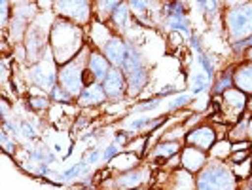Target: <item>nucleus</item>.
<instances>
[{
  "instance_id": "12",
  "label": "nucleus",
  "mask_w": 252,
  "mask_h": 190,
  "mask_svg": "<svg viewBox=\"0 0 252 190\" xmlns=\"http://www.w3.org/2000/svg\"><path fill=\"white\" fill-rule=\"evenodd\" d=\"M226 107H229L231 111L241 113L245 109V95L239 91H227L226 93Z\"/></svg>"
},
{
  "instance_id": "22",
  "label": "nucleus",
  "mask_w": 252,
  "mask_h": 190,
  "mask_svg": "<svg viewBox=\"0 0 252 190\" xmlns=\"http://www.w3.org/2000/svg\"><path fill=\"white\" fill-rule=\"evenodd\" d=\"M251 187H252V181H251Z\"/></svg>"
},
{
  "instance_id": "4",
  "label": "nucleus",
  "mask_w": 252,
  "mask_h": 190,
  "mask_svg": "<svg viewBox=\"0 0 252 190\" xmlns=\"http://www.w3.org/2000/svg\"><path fill=\"white\" fill-rule=\"evenodd\" d=\"M188 143L195 145L199 151H209L215 143V131L209 129V127H201V129H195L188 135Z\"/></svg>"
},
{
  "instance_id": "7",
  "label": "nucleus",
  "mask_w": 252,
  "mask_h": 190,
  "mask_svg": "<svg viewBox=\"0 0 252 190\" xmlns=\"http://www.w3.org/2000/svg\"><path fill=\"white\" fill-rule=\"evenodd\" d=\"M127 53H129V50L124 46V42H120V40H110L106 44V57H108L110 63L124 67V63H126L127 59Z\"/></svg>"
},
{
  "instance_id": "13",
  "label": "nucleus",
  "mask_w": 252,
  "mask_h": 190,
  "mask_svg": "<svg viewBox=\"0 0 252 190\" xmlns=\"http://www.w3.org/2000/svg\"><path fill=\"white\" fill-rule=\"evenodd\" d=\"M177 151H178L177 143H169V145H161L159 151L156 152V154H161V158H169V156H173Z\"/></svg>"
},
{
  "instance_id": "6",
  "label": "nucleus",
  "mask_w": 252,
  "mask_h": 190,
  "mask_svg": "<svg viewBox=\"0 0 252 190\" xmlns=\"http://www.w3.org/2000/svg\"><path fill=\"white\" fill-rule=\"evenodd\" d=\"M102 88H104V93L110 95V97L120 95V93L124 91V75H122L118 69L108 71V75L104 76V84H102Z\"/></svg>"
},
{
  "instance_id": "15",
  "label": "nucleus",
  "mask_w": 252,
  "mask_h": 190,
  "mask_svg": "<svg viewBox=\"0 0 252 190\" xmlns=\"http://www.w3.org/2000/svg\"><path fill=\"white\" fill-rule=\"evenodd\" d=\"M229 84H231V76H229V73H226V75L222 76V80L216 84V91H218V93L224 91L226 88H229Z\"/></svg>"
},
{
  "instance_id": "16",
  "label": "nucleus",
  "mask_w": 252,
  "mask_h": 190,
  "mask_svg": "<svg viewBox=\"0 0 252 190\" xmlns=\"http://www.w3.org/2000/svg\"><path fill=\"white\" fill-rule=\"evenodd\" d=\"M126 181H120V185L126 189V187H133V185H137L139 183V173H131V175H127L124 177Z\"/></svg>"
},
{
  "instance_id": "23",
  "label": "nucleus",
  "mask_w": 252,
  "mask_h": 190,
  "mask_svg": "<svg viewBox=\"0 0 252 190\" xmlns=\"http://www.w3.org/2000/svg\"><path fill=\"white\" fill-rule=\"evenodd\" d=\"M247 190H249V189H247Z\"/></svg>"
},
{
  "instance_id": "11",
  "label": "nucleus",
  "mask_w": 252,
  "mask_h": 190,
  "mask_svg": "<svg viewBox=\"0 0 252 190\" xmlns=\"http://www.w3.org/2000/svg\"><path fill=\"white\" fill-rule=\"evenodd\" d=\"M89 69H91V73L95 78H102L104 75H108L106 73V69H108V61L102 57V55H91V59H89Z\"/></svg>"
},
{
  "instance_id": "14",
  "label": "nucleus",
  "mask_w": 252,
  "mask_h": 190,
  "mask_svg": "<svg viewBox=\"0 0 252 190\" xmlns=\"http://www.w3.org/2000/svg\"><path fill=\"white\" fill-rule=\"evenodd\" d=\"M116 23H118L120 27H126V23H127L126 6H118V10H116Z\"/></svg>"
},
{
  "instance_id": "10",
  "label": "nucleus",
  "mask_w": 252,
  "mask_h": 190,
  "mask_svg": "<svg viewBox=\"0 0 252 190\" xmlns=\"http://www.w3.org/2000/svg\"><path fill=\"white\" fill-rule=\"evenodd\" d=\"M104 89L97 88V86H89L86 88V91L82 93V97H80V103L82 105H91V103H101L104 99Z\"/></svg>"
},
{
  "instance_id": "9",
  "label": "nucleus",
  "mask_w": 252,
  "mask_h": 190,
  "mask_svg": "<svg viewBox=\"0 0 252 190\" xmlns=\"http://www.w3.org/2000/svg\"><path fill=\"white\" fill-rule=\"evenodd\" d=\"M235 84L237 88H241V91H252V67L245 65L241 67L235 75Z\"/></svg>"
},
{
  "instance_id": "1",
  "label": "nucleus",
  "mask_w": 252,
  "mask_h": 190,
  "mask_svg": "<svg viewBox=\"0 0 252 190\" xmlns=\"http://www.w3.org/2000/svg\"><path fill=\"white\" fill-rule=\"evenodd\" d=\"M199 190H235V181L231 173L222 165H209L205 169L199 181H197Z\"/></svg>"
},
{
  "instance_id": "2",
  "label": "nucleus",
  "mask_w": 252,
  "mask_h": 190,
  "mask_svg": "<svg viewBox=\"0 0 252 190\" xmlns=\"http://www.w3.org/2000/svg\"><path fill=\"white\" fill-rule=\"evenodd\" d=\"M229 29L235 37H245L252 33V6H243L239 10H233L227 15Z\"/></svg>"
},
{
  "instance_id": "19",
  "label": "nucleus",
  "mask_w": 252,
  "mask_h": 190,
  "mask_svg": "<svg viewBox=\"0 0 252 190\" xmlns=\"http://www.w3.org/2000/svg\"><path fill=\"white\" fill-rule=\"evenodd\" d=\"M245 127H247V120H243V122L239 124V127L233 131V137H235V139H239V137H241V131L245 133Z\"/></svg>"
},
{
  "instance_id": "8",
  "label": "nucleus",
  "mask_w": 252,
  "mask_h": 190,
  "mask_svg": "<svg viewBox=\"0 0 252 190\" xmlns=\"http://www.w3.org/2000/svg\"><path fill=\"white\" fill-rule=\"evenodd\" d=\"M205 162V154L203 151H197V149H186L182 152V164L186 165L188 169H197L199 165Z\"/></svg>"
},
{
  "instance_id": "5",
  "label": "nucleus",
  "mask_w": 252,
  "mask_h": 190,
  "mask_svg": "<svg viewBox=\"0 0 252 190\" xmlns=\"http://www.w3.org/2000/svg\"><path fill=\"white\" fill-rule=\"evenodd\" d=\"M82 75L84 73H80L76 69V65H68V67H64L63 71H61V82H63V86L70 93H78L80 91V84H82Z\"/></svg>"
},
{
  "instance_id": "20",
  "label": "nucleus",
  "mask_w": 252,
  "mask_h": 190,
  "mask_svg": "<svg viewBox=\"0 0 252 190\" xmlns=\"http://www.w3.org/2000/svg\"><path fill=\"white\" fill-rule=\"evenodd\" d=\"M31 107H34V109H44L48 103H46V99H31Z\"/></svg>"
},
{
  "instance_id": "21",
  "label": "nucleus",
  "mask_w": 252,
  "mask_h": 190,
  "mask_svg": "<svg viewBox=\"0 0 252 190\" xmlns=\"http://www.w3.org/2000/svg\"><path fill=\"white\" fill-rule=\"evenodd\" d=\"M247 156H249V151H243V152H237V154H233V158H231V160H233V162H241V160H245Z\"/></svg>"
},
{
  "instance_id": "3",
  "label": "nucleus",
  "mask_w": 252,
  "mask_h": 190,
  "mask_svg": "<svg viewBox=\"0 0 252 190\" xmlns=\"http://www.w3.org/2000/svg\"><path fill=\"white\" fill-rule=\"evenodd\" d=\"M124 69H126V75L129 76L131 88L133 89L142 88V84L146 82V73H144V69H142V65H140V59L131 50H129V53H127V59H126V63H124Z\"/></svg>"
},
{
  "instance_id": "18",
  "label": "nucleus",
  "mask_w": 252,
  "mask_h": 190,
  "mask_svg": "<svg viewBox=\"0 0 252 190\" xmlns=\"http://www.w3.org/2000/svg\"><path fill=\"white\" fill-rule=\"evenodd\" d=\"M201 63H203V67H205V71H207L209 78H211V76H213V65L209 63V59H207L205 55H201Z\"/></svg>"
},
{
  "instance_id": "17",
  "label": "nucleus",
  "mask_w": 252,
  "mask_h": 190,
  "mask_svg": "<svg viewBox=\"0 0 252 190\" xmlns=\"http://www.w3.org/2000/svg\"><path fill=\"white\" fill-rule=\"evenodd\" d=\"M188 101H189L188 95H180V97H177V99L173 101V105H171V109H177V107H180V105H186Z\"/></svg>"
}]
</instances>
